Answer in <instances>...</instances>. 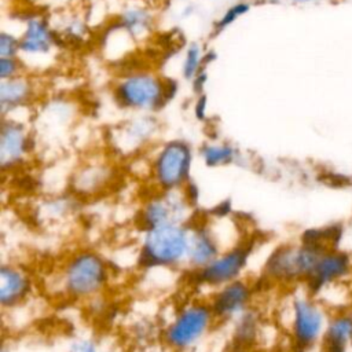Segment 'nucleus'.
Returning a JSON list of instances; mask_svg holds the SVG:
<instances>
[{
  "mask_svg": "<svg viewBox=\"0 0 352 352\" xmlns=\"http://www.w3.org/2000/svg\"><path fill=\"white\" fill-rule=\"evenodd\" d=\"M232 324V342L236 351L245 352V348L252 345L260 333V318L258 314L250 308L248 312L231 322Z\"/></svg>",
  "mask_w": 352,
  "mask_h": 352,
  "instance_id": "nucleus-22",
  "label": "nucleus"
},
{
  "mask_svg": "<svg viewBox=\"0 0 352 352\" xmlns=\"http://www.w3.org/2000/svg\"><path fill=\"white\" fill-rule=\"evenodd\" d=\"M252 253L253 243L248 241L228 248L219 253L208 265L191 272L192 282L198 289H208L210 293L228 282L241 279L249 268Z\"/></svg>",
  "mask_w": 352,
  "mask_h": 352,
  "instance_id": "nucleus-9",
  "label": "nucleus"
},
{
  "mask_svg": "<svg viewBox=\"0 0 352 352\" xmlns=\"http://www.w3.org/2000/svg\"><path fill=\"white\" fill-rule=\"evenodd\" d=\"M36 96V87L32 78L16 76L0 81V109L1 116L7 117L15 110L26 107Z\"/></svg>",
  "mask_w": 352,
  "mask_h": 352,
  "instance_id": "nucleus-19",
  "label": "nucleus"
},
{
  "mask_svg": "<svg viewBox=\"0 0 352 352\" xmlns=\"http://www.w3.org/2000/svg\"><path fill=\"white\" fill-rule=\"evenodd\" d=\"M250 10V3L248 1H238L232 6H230L224 14L214 22V32L220 33L221 30L227 29L228 26H231L238 18H241L242 15L248 14Z\"/></svg>",
  "mask_w": 352,
  "mask_h": 352,
  "instance_id": "nucleus-24",
  "label": "nucleus"
},
{
  "mask_svg": "<svg viewBox=\"0 0 352 352\" xmlns=\"http://www.w3.org/2000/svg\"><path fill=\"white\" fill-rule=\"evenodd\" d=\"M116 103L139 113H153L168 102L164 89V77L150 70H132L121 76L113 87Z\"/></svg>",
  "mask_w": 352,
  "mask_h": 352,
  "instance_id": "nucleus-7",
  "label": "nucleus"
},
{
  "mask_svg": "<svg viewBox=\"0 0 352 352\" xmlns=\"http://www.w3.org/2000/svg\"><path fill=\"white\" fill-rule=\"evenodd\" d=\"M253 283L243 276L214 289L206 298L219 323H231L253 308Z\"/></svg>",
  "mask_w": 352,
  "mask_h": 352,
  "instance_id": "nucleus-12",
  "label": "nucleus"
},
{
  "mask_svg": "<svg viewBox=\"0 0 352 352\" xmlns=\"http://www.w3.org/2000/svg\"><path fill=\"white\" fill-rule=\"evenodd\" d=\"M334 234H314L301 236L296 242L275 246L263 263V276L275 285L296 287L305 285L320 253L333 246Z\"/></svg>",
  "mask_w": 352,
  "mask_h": 352,
  "instance_id": "nucleus-1",
  "label": "nucleus"
},
{
  "mask_svg": "<svg viewBox=\"0 0 352 352\" xmlns=\"http://www.w3.org/2000/svg\"><path fill=\"white\" fill-rule=\"evenodd\" d=\"M194 148L183 139H170L155 147L147 164L154 190H184L191 183Z\"/></svg>",
  "mask_w": 352,
  "mask_h": 352,
  "instance_id": "nucleus-6",
  "label": "nucleus"
},
{
  "mask_svg": "<svg viewBox=\"0 0 352 352\" xmlns=\"http://www.w3.org/2000/svg\"><path fill=\"white\" fill-rule=\"evenodd\" d=\"M87 25L84 23L82 19L77 16H72L67 19V23H65V29L62 33H59L60 37H65V41L73 43V44H80L84 41L87 36Z\"/></svg>",
  "mask_w": 352,
  "mask_h": 352,
  "instance_id": "nucleus-25",
  "label": "nucleus"
},
{
  "mask_svg": "<svg viewBox=\"0 0 352 352\" xmlns=\"http://www.w3.org/2000/svg\"><path fill=\"white\" fill-rule=\"evenodd\" d=\"M192 88H194V92L197 95L199 94H204V88H205V84L208 81V73H206V67L202 69L192 80Z\"/></svg>",
  "mask_w": 352,
  "mask_h": 352,
  "instance_id": "nucleus-30",
  "label": "nucleus"
},
{
  "mask_svg": "<svg viewBox=\"0 0 352 352\" xmlns=\"http://www.w3.org/2000/svg\"><path fill=\"white\" fill-rule=\"evenodd\" d=\"M294 3L297 4H309V3H316V1H320V0H293Z\"/></svg>",
  "mask_w": 352,
  "mask_h": 352,
  "instance_id": "nucleus-32",
  "label": "nucleus"
},
{
  "mask_svg": "<svg viewBox=\"0 0 352 352\" xmlns=\"http://www.w3.org/2000/svg\"><path fill=\"white\" fill-rule=\"evenodd\" d=\"M23 21L25 28L19 37V55L44 56L60 41L59 33L41 15L30 14Z\"/></svg>",
  "mask_w": 352,
  "mask_h": 352,
  "instance_id": "nucleus-17",
  "label": "nucleus"
},
{
  "mask_svg": "<svg viewBox=\"0 0 352 352\" xmlns=\"http://www.w3.org/2000/svg\"><path fill=\"white\" fill-rule=\"evenodd\" d=\"M195 204L186 190H154L142 204L138 212L140 230L170 224H191Z\"/></svg>",
  "mask_w": 352,
  "mask_h": 352,
  "instance_id": "nucleus-8",
  "label": "nucleus"
},
{
  "mask_svg": "<svg viewBox=\"0 0 352 352\" xmlns=\"http://www.w3.org/2000/svg\"><path fill=\"white\" fill-rule=\"evenodd\" d=\"M33 294L30 272L21 264L3 261L0 267V305L4 311L23 305Z\"/></svg>",
  "mask_w": 352,
  "mask_h": 352,
  "instance_id": "nucleus-15",
  "label": "nucleus"
},
{
  "mask_svg": "<svg viewBox=\"0 0 352 352\" xmlns=\"http://www.w3.org/2000/svg\"><path fill=\"white\" fill-rule=\"evenodd\" d=\"M164 89H165V98L166 102L172 100L179 89V82L175 78H165L164 77Z\"/></svg>",
  "mask_w": 352,
  "mask_h": 352,
  "instance_id": "nucleus-31",
  "label": "nucleus"
},
{
  "mask_svg": "<svg viewBox=\"0 0 352 352\" xmlns=\"http://www.w3.org/2000/svg\"><path fill=\"white\" fill-rule=\"evenodd\" d=\"M286 333L294 351L316 352L323 341L331 311L307 286L290 289L285 305Z\"/></svg>",
  "mask_w": 352,
  "mask_h": 352,
  "instance_id": "nucleus-3",
  "label": "nucleus"
},
{
  "mask_svg": "<svg viewBox=\"0 0 352 352\" xmlns=\"http://www.w3.org/2000/svg\"><path fill=\"white\" fill-rule=\"evenodd\" d=\"M206 67V52L198 43H192L186 48L182 74L187 80H192L202 69Z\"/></svg>",
  "mask_w": 352,
  "mask_h": 352,
  "instance_id": "nucleus-23",
  "label": "nucleus"
},
{
  "mask_svg": "<svg viewBox=\"0 0 352 352\" xmlns=\"http://www.w3.org/2000/svg\"><path fill=\"white\" fill-rule=\"evenodd\" d=\"M19 56V37L12 33L1 32L0 34V58Z\"/></svg>",
  "mask_w": 352,
  "mask_h": 352,
  "instance_id": "nucleus-27",
  "label": "nucleus"
},
{
  "mask_svg": "<svg viewBox=\"0 0 352 352\" xmlns=\"http://www.w3.org/2000/svg\"><path fill=\"white\" fill-rule=\"evenodd\" d=\"M219 323L208 298H195L180 305L165 322L161 340L170 352H192Z\"/></svg>",
  "mask_w": 352,
  "mask_h": 352,
  "instance_id": "nucleus-4",
  "label": "nucleus"
},
{
  "mask_svg": "<svg viewBox=\"0 0 352 352\" xmlns=\"http://www.w3.org/2000/svg\"><path fill=\"white\" fill-rule=\"evenodd\" d=\"M223 250H226V246L209 221L198 224L191 223L186 265L190 272L199 271Z\"/></svg>",
  "mask_w": 352,
  "mask_h": 352,
  "instance_id": "nucleus-16",
  "label": "nucleus"
},
{
  "mask_svg": "<svg viewBox=\"0 0 352 352\" xmlns=\"http://www.w3.org/2000/svg\"><path fill=\"white\" fill-rule=\"evenodd\" d=\"M191 224H170L142 230L138 254L144 270H180L187 265Z\"/></svg>",
  "mask_w": 352,
  "mask_h": 352,
  "instance_id": "nucleus-5",
  "label": "nucleus"
},
{
  "mask_svg": "<svg viewBox=\"0 0 352 352\" xmlns=\"http://www.w3.org/2000/svg\"><path fill=\"white\" fill-rule=\"evenodd\" d=\"M158 129L157 120L150 114L143 113L111 132V148L122 157L136 155L154 142Z\"/></svg>",
  "mask_w": 352,
  "mask_h": 352,
  "instance_id": "nucleus-14",
  "label": "nucleus"
},
{
  "mask_svg": "<svg viewBox=\"0 0 352 352\" xmlns=\"http://www.w3.org/2000/svg\"><path fill=\"white\" fill-rule=\"evenodd\" d=\"M1 352H15L12 346H8L6 342L3 344V348H1Z\"/></svg>",
  "mask_w": 352,
  "mask_h": 352,
  "instance_id": "nucleus-33",
  "label": "nucleus"
},
{
  "mask_svg": "<svg viewBox=\"0 0 352 352\" xmlns=\"http://www.w3.org/2000/svg\"><path fill=\"white\" fill-rule=\"evenodd\" d=\"M199 158L208 168L230 166L241 160V151L226 140H209L199 147Z\"/></svg>",
  "mask_w": 352,
  "mask_h": 352,
  "instance_id": "nucleus-20",
  "label": "nucleus"
},
{
  "mask_svg": "<svg viewBox=\"0 0 352 352\" xmlns=\"http://www.w3.org/2000/svg\"><path fill=\"white\" fill-rule=\"evenodd\" d=\"M22 62L19 56L12 58H0V80H7L11 77H16L22 72Z\"/></svg>",
  "mask_w": 352,
  "mask_h": 352,
  "instance_id": "nucleus-28",
  "label": "nucleus"
},
{
  "mask_svg": "<svg viewBox=\"0 0 352 352\" xmlns=\"http://www.w3.org/2000/svg\"><path fill=\"white\" fill-rule=\"evenodd\" d=\"M235 352H241V351H235Z\"/></svg>",
  "mask_w": 352,
  "mask_h": 352,
  "instance_id": "nucleus-34",
  "label": "nucleus"
},
{
  "mask_svg": "<svg viewBox=\"0 0 352 352\" xmlns=\"http://www.w3.org/2000/svg\"><path fill=\"white\" fill-rule=\"evenodd\" d=\"M208 98L205 94L197 95V100L194 103V116L197 120H205L208 114Z\"/></svg>",
  "mask_w": 352,
  "mask_h": 352,
  "instance_id": "nucleus-29",
  "label": "nucleus"
},
{
  "mask_svg": "<svg viewBox=\"0 0 352 352\" xmlns=\"http://www.w3.org/2000/svg\"><path fill=\"white\" fill-rule=\"evenodd\" d=\"M66 352H104L98 338L92 336H77L69 345Z\"/></svg>",
  "mask_w": 352,
  "mask_h": 352,
  "instance_id": "nucleus-26",
  "label": "nucleus"
},
{
  "mask_svg": "<svg viewBox=\"0 0 352 352\" xmlns=\"http://www.w3.org/2000/svg\"><path fill=\"white\" fill-rule=\"evenodd\" d=\"M318 352H352V307L331 311Z\"/></svg>",
  "mask_w": 352,
  "mask_h": 352,
  "instance_id": "nucleus-18",
  "label": "nucleus"
},
{
  "mask_svg": "<svg viewBox=\"0 0 352 352\" xmlns=\"http://www.w3.org/2000/svg\"><path fill=\"white\" fill-rule=\"evenodd\" d=\"M36 140L25 122L3 117L0 131V166L4 173L16 172L29 164L34 154Z\"/></svg>",
  "mask_w": 352,
  "mask_h": 352,
  "instance_id": "nucleus-11",
  "label": "nucleus"
},
{
  "mask_svg": "<svg viewBox=\"0 0 352 352\" xmlns=\"http://www.w3.org/2000/svg\"><path fill=\"white\" fill-rule=\"evenodd\" d=\"M294 352H298V351H294ZM316 352H318V351H316Z\"/></svg>",
  "mask_w": 352,
  "mask_h": 352,
  "instance_id": "nucleus-35",
  "label": "nucleus"
},
{
  "mask_svg": "<svg viewBox=\"0 0 352 352\" xmlns=\"http://www.w3.org/2000/svg\"><path fill=\"white\" fill-rule=\"evenodd\" d=\"M110 264L94 249H77L59 265L55 274L56 292L70 301H92L110 283Z\"/></svg>",
  "mask_w": 352,
  "mask_h": 352,
  "instance_id": "nucleus-2",
  "label": "nucleus"
},
{
  "mask_svg": "<svg viewBox=\"0 0 352 352\" xmlns=\"http://www.w3.org/2000/svg\"><path fill=\"white\" fill-rule=\"evenodd\" d=\"M114 22L124 33H128L132 38H140L153 29L154 18L151 12L144 7L129 6L117 16Z\"/></svg>",
  "mask_w": 352,
  "mask_h": 352,
  "instance_id": "nucleus-21",
  "label": "nucleus"
},
{
  "mask_svg": "<svg viewBox=\"0 0 352 352\" xmlns=\"http://www.w3.org/2000/svg\"><path fill=\"white\" fill-rule=\"evenodd\" d=\"M352 279V254L337 248L327 246L319 256L314 271L304 286L314 294L320 290Z\"/></svg>",
  "mask_w": 352,
  "mask_h": 352,
  "instance_id": "nucleus-13",
  "label": "nucleus"
},
{
  "mask_svg": "<svg viewBox=\"0 0 352 352\" xmlns=\"http://www.w3.org/2000/svg\"><path fill=\"white\" fill-rule=\"evenodd\" d=\"M117 180V168L109 158L95 157L80 162L69 177V191L77 199L98 198Z\"/></svg>",
  "mask_w": 352,
  "mask_h": 352,
  "instance_id": "nucleus-10",
  "label": "nucleus"
}]
</instances>
